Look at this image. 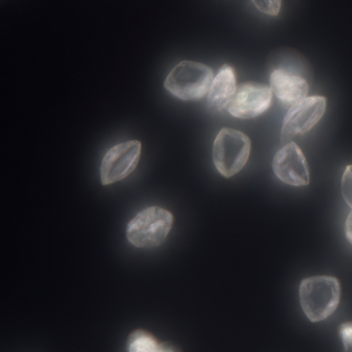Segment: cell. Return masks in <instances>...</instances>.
<instances>
[{
    "label": "cell",
    "instance_id": "obj_1",
    "mask_svg": "<svg viewBox=\"0 0 352 352\" xmlns=\"http://www.w3.org/2000/svg\"><path fill=\"white\" fill-rule=\"evenodd\" d=\"M300 304L307 318L319 322L329 318L339 306L340 282L333 276H312L300 284Z\"/></svg>",
    "mask_w": 352,
    "mask_h": 352
},
{
    "label": "cell",
    "instance_id": "obj_2",
    "mask_svg": "<svg viewBox=\"0 0 352 352\" xmlns=\"http://www.w3.org/2000/svg\"><path fill=\"white\" fill-rule=\"evenodd\" d=\"M214 74L211 67L195 61H182L170 71L164 88L182 100H199L208 96Z\"/></svg>",
    "mask_w": 352,
    "mask_h": 352
},
{
    "label": "cell",
    "instance_id": "obj_3",
    "mask_svg": "<svg viewBox=\"0 0 352 352\" xmlns=\"http://www.w3.org/2000/svg\"><path fill=\"white\" fill-rule=\"evenodd\" d=\"M174 223V217L168 210L150 207L140 212L131 220L126 238L138 248H154L166 241Z\"/></svg>",
    "mask_w": 352,
    "mask_h": 352
},
{
    "label": "cell",
    "instance_id": "obj_4",
    "mask_svg": "<svg viewBox=\"0 0 352 352\" xmlns=\"http://www.w3.org/2000/svg\"><path fill=\"white\" fill-rule=\"evenodd\" d=\"M251 152V141L244 133L222 129L213 144V162L224 178H232L246 166Z\"/></svg>",
    "mask_w": 352,
    "mask_h": 352
},
{
    "label": "cell",
    "instance_id": "obj_5",
    "mask_svg": "<svg viewBox=\"0 0 352 352\" xmlns=\"http://www.w3.org/2000/svg\"><path fill=\"white\" fill-rule=\"evenodd\" d=\"M142 144L129 141L111 148L100 166V181L102 185H111L127 178L140 162Z\"/></svg>",
    "mask_w": 352,
    "mask_h": 352
},
{
    "label": "cell",
    "instance_id": "obj_6",
    "mask_svg": "<svg viewBox=\"0 0 352 352\" xmlns=\"http://www.w3.org/2000/svg\"><path fill=\"white\" fill-rule=\"evenodd\" d=\"M327 110L324 96H309L288 110L282 125V142H288L298 135H304L320 121Z\"/></svg>",
    "mask_w": 352,
    "mask_h": 352
},
{
    "label": "cell",
    "instance_id": "obj_7",
    "mask_svg": "<svg viewBox=\"0 0 352 352\" xmlns=\"http://www.w3.org/2000/svg\"><path fill=\"white\" fill-rule=\"evenodd\" d=\"M272 94L269 86L255 82L241 84L226 110L236 118H255L269 110Z\"/></svg>",
    "mask_w": 352,
    "mask_h": 352
},
{
    "label": "cell",
    "instance_id": "obj_8",
    "mask_svg": "<svg viewBox=\"0 0 352 352\" xmlns=\"http://www.w3.org/2000/svg\"><path fill=\"white\" fill-rule=\"evenodd\" d=\"M273 170L281 182L290 186H307L310 183L308 162L300 148L289 142L274 156Z\"/></svg>",
    "mask_w": 352,
    "mask_h": 352
},
{
    "label": "cell",
    "instance_id": "obj_9",
    "mask_svg": "<svg viewBox=\"0 0 352 352\" xmlns=\"http://www.w3.org/2000/svg\"><path fill=\"white\" fill-rule=\"evenodd\" d=\"M270 88L280 102L290 109L307 98L309 85L300 76L287 69H276L270 75Z\"/></svg>",
    "mask_w": 352,
    "mask_h": 352
},
{
    "label": "cell",
    "instance_id": "obj_10",
    "mask_svg": "<svg viewBox=\"0 0 352 352\" xmlns=\"http://www.w3.org/2000/svg\"><path fill=\"white\" fill-rule=\"evenodd\" d=\"M236 74L230 65H224L214 78L208 94V104L215 111L226 109L236 94Z\"/></svg>",
    "mask_w": 352,
    "mask_h": 352
},
{
    "label": "cell",
    "instance_id": "obj_11",
    "mask_svg": "<svg viewBox=\"0 0 352 352\" xmlns=\"http://www.w3.org/2000/svg\"><path fill=\"white\" fill-rule=\"evenodd\" d=\"M164 343H160L151 333L138 329L133 331L127 342L129 352H162Z\"/></svg>",
    "mask_w": 352,
    "mask_h": 352
},
{
    "label": "cell",
    "instance_id": "obj_12",
    "mask_svg": "<svg viewBox=\"0 0 352 352\" xmlns=\"http://www.w3.org/2000/svg\"><path fill=\"white\" fill-rule=\"evenodd\" d=\"M341 192L346 204L352 209V164L348 166L342 176Z\"/></svg>",
    "mask_w": 352,
    "mask_h": 352
},
{
    "label": "cell",
    "instance_id": "obj_13",
    "mask_svg": "<svg viewBox=\"0 0 352 352\" xmlns=\"http://www.w3.org/2000/svg\"><path fill=\"white\" fill-rule=\"evenodd\" d=\"M258 11L265 15L277 16L281 8V1L279 0H261V1H253Z\"/></svg>",
    "mask_w": 352,
    "mask_h": 352
},
{
    "label": "cell",
    "instance_id": "obj_14",
    "mask_svg": "<svg viewBox=\"0 0 352 352\" xmlns=\"http://www.w3.org/2000/svg\"><path fill=\"white\" fill-rule=\"evenodd\" d=\"M339 333L342 343L345 348V352H352V322H345L341 324Z\"/></svg>",
    "mask_w": 352,
    "mask_h": 352
},
{
    "label": "cell",
    "instance_id": "obj_15",
    "mask_svg": "<svg viewBox=\"0 0 352 352\" xmlns=\"http://www.w3.org/2000/svg\"><path fill=\"white\" fill-rule=\"evenodd\" d=\"M345 234L347 238L348 242L352 245V211L348 215L345 223Z\"/></svg>",
    "mask_w": 352,
    "mask_h": 352
},
{
    "label": "cell",
    "instance_id": "obj_16",
    "mask_svg": "<svg viewBox=\"0 0 352 352\" xmlns=\"http://www.w3.org/2000/svg\"><path fill=\"white\" fill-rule=\"evenodd\" d=\"M162 352H178L172 345L170 344L164 343V351Z\"/></svg>",
    "mask_w": 352,
    "mask_h": 352
}]
</instances>
